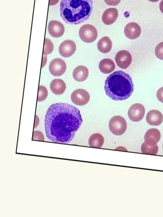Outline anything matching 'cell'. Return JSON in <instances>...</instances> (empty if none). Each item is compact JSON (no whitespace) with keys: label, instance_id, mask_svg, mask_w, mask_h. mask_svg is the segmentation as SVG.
Here are the masks:
<instances>
[{"label":"cell","instance_id":"ba28073f","mask_svg":"<svg viewBox=\"0 0 163 217\" xmlns=\"http://www.w3.org/2000/svg\"><path fill=\"white\" fill-rule=\"evenodd\" d=\"M145 113L144 106L140 104L137 103L132 105L128 112V117L133 122H139L144 118Z\"/></svg>","mask_w":163,"mask_h":217},{"label":"cell","instance_id":"277c9868","mask_svg":"<svg viewBox=\"0 0 163 217\" xmlns=\"http://www.w3.org/2000/svg\"><path fill=\"white\" fill-rule=\"evenodd\" d=\"M109 128L111 133L115 135L124 134L127 129V123L125 119L120 116H115L110 119Z\"/></svg>","mask_w":163,"mask_h":217},{"label":"cell","instance_id":"4316f807","mask_svg":"<svg viewBox=\"0 0 163 217\" xmlns=\"http://www.w3.org/2000/svg\"><path fill=\"white\" fill-rule=\"evenodd\" d=\"M33 137V138L35 137V140L37 139V137H38V140H44L42 138H41V137L44 138V135H43V134L40 131H35L34 132Z\"/></svg>","mask_w":163,"mask_h":217},{"label":"cell","instance_id":"ac0fdd59","mask_svg":"<svg viewBox=\"0 0 163 217\" xmlns=\"http://www.w3.org/2000/svg\"><path fill=\"white\" fill-rule=\"evenodd\" d=\"M99 67L102 73L108 74L114 71L115 66L113 60L110 59H105L100 62Z\"/></svg>","mask_w":163,"mask_h":217},{"label":"cell","instance_id":"1f68e13d","mask_svg":"<svg viewBox=\"0 0 163 217\" xmlns=\"http://www.w3.org/2000/svg\"></svg>","mask_w":163,"mask_h":217},{"label":"cell","instance_id":"2e32d148","mask_svg":"<svg viewBox=\"0 0 163 217\" xmlns=\"http://www.w3.org/2000/svg\"><path fill=\"white\" fill-rule=\"evenodd\" d=\"M88 75V70L84 66H77L73 71V78L77 82H82L85 81Z\"/></svg>","mask_w":163,"mask_h":217},{"label":"cell","instance_id":"4dcf8cb0","mask_svg":"<svg viewBox=\"0 0 163 217\" xmlns=\"http://www.w3.org/2000/svg\"><path fill=\"white\" fill-rule=\"evenodd\" d=\"M148 1L152 2H156L158 1L159 0H148Z\"/></svg>","mask_w":163,"mask_h":217},{"label":"cell","instance_id":"83f0119b","mask_svg":"<svg viewBox=\"0 0 163 217\" xmlns=\"http://www.w3.org/2000/svg\"><path fill=\"white\" fill-rule=\"evenodd\" d=\"M47 62V55L43 54V61H42V68H43L46 64Z\"/></svg>","mask_w":163,"mask_h":217},{"label":"cell","instance_id":"d6986e66","mask_svg":"<svg viewBox=\"0 0 163 217\" xmlns=\"http://www.w3.org/2000/svg\"><path fill=\"white\" fill-rule=\"evenodd\" d=\"M112 47V43L108 37H104L101 39L98 44V50L103 53H107L111 51Z\"/></svg>","mask_w":163,"mask_h":217},{"label":"cell","instance_id":"3957f363","mask_svg":"<svg viewBox=\"0 0 163 217\" xmlns=\"http://www.w3.org/2000/svg\"><path fill=\"white\" fill-rule=\"evenodd\" d=\"M104 88L106 95L113 100L123 101L131 96L134 85L129 74L116 71L108 77Z\"/></svg>","mask_w":163,"mask_h":217},{"label":"cell","instance_id":"cb8c5ba5","mask_svg":"<svg viewBox=\"0 0 163 217\" xmlns=\"http://www.w3.org/2000/svg\"><path fill=\"white\" fill-rule=\"evenodd\" d=\"M155 53L158 58L163 60V42L158 44L155 49Z\"/></svg>","mask_w":163,"mask_h":217},{"label":"cell","instance_id":"484cf974","mask_svg":"<svg viewBox=\"0 0 163 217\" xmlns=\"http://www.w3.org/2000/svg\"><path fill=\"white\" fill-rule=\"evenodd\" d=\"M156 95L159 101L163 103V87L160 88L158 90Z\"/></svg>","mask_w":163,"mask_h":217},{"label":"cell","instance_id":"8992f818","mask_svg":"<svg viewBox=\"0 0 163 217\" xmlns=\"http://www.w3.org/2000/svg\"><path fill=\"white\" fill-rule=\"evenodd\" d=\"M72 102L77 106L86 105L88 102L90 96L88 92L83 89H79L74 91L71 96Z\"/></svg>","mask_w":163,"mask_h":217},{"label":"cell","instance_id":"9c48e42d","mask_svg":"<svg viewBox=\"0 0 163 217\" xmlns=\"http://www.w3.org/2000/svg\"><path fill=\"white\" fill-rule=\"evenodd\" d=\"M115 61L117 65L122 68L126 69L131 65L132 61V57L131 53L128 51L122 50L116 53Z\"/></svg>","mask_w":163,"mask_h":217},{"label":"cell","instance_id":"52a82bcc","mask_svg":"<svg viewBox=\"0 0 163 217\" xmlns=\"http://www.w3.org/2000/svg\"><path fill=\"white\" fill-rule=\"evenodd\" d=\"M66 65L64 60L60 58H56L51 62L49 66L50 72L54 77H60L65 73Z\"/></svg>","mask_w":163,"mask_h":217},{"label":"cell","instance_id":"e0dca14e","mask_svg":"<svg viewBox=\"0 0 163 217\" xmlns=\"http://www.w3.org/2000/svg\"><path fill=\"white\" fill-rule=\"evenodd\" d=\"M66 88L65 83L61 79H54L50 84L51 90L55 95H62L65 92Z\"/></svg>","mask_w":163,"mask_h":217},{"label":"cell","instance_id":"f546056e","mask_svg":"<svg viewBox=\"0 0 163 217\" xmlns=\"http://www.w3.org/2000/svg\"><path fill=\"white\" fill-rule=\"evenodd\" d=\"M159 8H160V11L163 14V0H162L160 2Z\"/></svg>","mask_w":163,"mask_h":217},{"label":"cell","instance_id":"44dd1931","mask_svg":"<svg viewBox=\"0 0 163 217\" xmlns=\"http://www.w3.org/2000/svg\"><path fill=\"white\" fill-rule=\"evenodd\" d=\"M158 151V146L157 144L154 146H149L144 142L141 146V152L143 154L156 155Z\"/></svg>","mask_w":163,"mask_h":217},{"label":"cell","instance_id":"7c38bea8","mask_svg":"<svg viewBox=\"0 0 163 217\" xmlns=\"http://www.w3.org/2000/svg\"><path fill=\"white\" fill-rule=\"evenodd\" d=\"M48 30L50 35L54 38H60L65 32L64 26L57 20H52L49 22Z\"/></svg>","mask_w":163,"mask_h":217},{"label":"cell","instance_id":"5bb4252c","mask_svg":"<svg viewBox=\"0 0 163 217\" xmlns=\"http://www.w3.org/2000/svg\"><path fill=\"white\" fill-rule=\"evenodd\" d=\"M146 121L147 123L151 126H159L163 121L162 114L157 110L150 111L147 115Z\"/></svg>","mask_w":163,"mask_h":217},{"label":"cell","instance_id":"6da1fadb","mask_svg":"<svg viewBox=\"0 0 163 217\" xmlns=\"http://www.w3.org/2000/svg\"><path fill=\"white\" fill-rule=\"evenodd\" d=\"M82 122L78 109L67 104H54L49 108L46 115V136L53 142L68 144L73 140Z\"/></svg>","mask_w":163,"mask_h":217},{"label":"cell","instance_id":"9a60e30c","mask_svg":"<svg viewBox=\"0 0 163 217\" xmlns=\"http://www.w3.org/2000/svg\"><path fill=\"white\" fill-rule=\"evenodd\" d=\"M118 16L119 14L117 9L110 8L103 13L102 19L105 25H110L116 21Z\"/></svg>","mask_w":163,"mask_h":217},{"label":"cell","instance_id":"f1b7e54d","mask_svg":"<svg viewBox=\"0 0 163 217\" xmlns=\"http://www.w3.org/2000/svg\"><path fill=\"white\" fill-rule=\"evenodd\" d=\"M59 0H49V5L50 6H54L56 5L58 2Z\"/></svg>","mask_w":163,"mask_h":217},{"label":"cell","instance_id":"7a4b0ae2","mask_svg":"<svg viewBox=\"0 0 163 217\" xmlns=\"http://www.w3.org/2000/svg\"><path fill=\"white\" fill-rule=\"evenodd\" d=\"M92 0H62L60 16L71 25H77L88 20L93 11Z\"/></svg>","mask_w":163,"mask_h":217},{"label":"cell","instance_id":"8fae6325","mask_svg":"<svg viewBox=\"0 0 163 217\" xmlns=\"http://www.w3.org/2000/svg\"><path fill=\"white\" fill-rule=\"evenodd\" d=\"M141 32V27L135 22H129L124 28L125 35L129 39H136L140 36Z\"/></svg>","mask_w":163,"mask_h":217},{"label":"cell","instance_id":"d4e9b609","mask_svg":"<svg viewBox=\"0 0 163 217\" xmlns=\"http://www.w3.org/2000/svg\"><path fill=\"white\" fill-rule=\"evenodd\" d=\"M121 0H104L107 5L110 6H115L119 3Z\"/></svg>","mask_w":163,"mask_h":217},{"label":"cell","instance_id":"30bf717a","mask_svg":"<svg viewBox=\"0 0 163 217\" xmlns=\"http://www.w3.org/2000/svg\"><path fill=\"white\" fill-rule=\"evenodd\" d=\"M76 50L75 43L71 40H68L60 44L59 51L61 56L64 57H69L75 53Z\"/></svg>","mask_w":163,"mask_h":217},{"label":"cell","instance_id":"4fadbf2b","mask_svg":"<svg viewBox=\"0 0 163 217\" xmlns=\"http://www.w3.org/2000/svg\"><path fill=\"white\" fill-rule=\"evenodd\" d=\"M160 131L156 129H151L145 133L144 139L145 143L149 146L156 145L161 139Z\"/></svg>","mask_w":163,"mask_h":217},{"label":"cell","instance_id":"ffe728a7","mask_svg":"<svg viewBox=\"0 0 163 217\" xmlns=\"http://www.w3.org/2000/svg\"><path fill=\"white\" fill-rule=\"evenodd\" d=\"M104 143V137L102 135L99 133L93 134L89 139L88 144L91 147L101 148Z\"/></svg>","mask_w":163,"mask_h":217},{"label":"cell","instance_id":"603a6c76","mask_svg":"<svg viewBox=\"0 0 163 217\" xmlns=\"http://www.w3.org/2000/svg\"><path fill=\"white\" fill-rule=\"evenodd\" d=\"M48 95V91L46 87L42 85H40L39 87L38 95V102H41L44 101L47 98Z\"/></svg>","mask_w":163,"mask_h":217},{"label":"cell","instance_id":"7402d4cb","mask_svg":"<svg viewBox=\"0 0 163 217\" xmlns=\"http://www.w3.org/2000/svg\"><path fill=\"white\" fill-rule=\"evenodd\" d=\"M54 49V45L51 40L49 39L46 38L44 42L43 54L48 55L51 54Z\"/></svg>","mask_w":163,"mask_h":217},{"label":"cell","instance_id":"5b68a950","mask_svg":"<svg viewBox=\"0 0 163 217\" xmlns=\"http://www.w3.org/2000/svg\"><path fill=\"white\" fill-rule=\"evenodd\" d=\"M79 34L82 41L89 44L96 40L98 36V32L97 29L93 25L85 24L80 28Z\"/></svg>","mask_w":163,"mask_h":217}]
</instances>
